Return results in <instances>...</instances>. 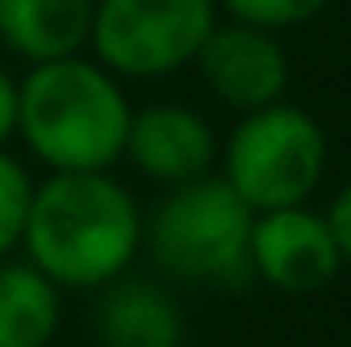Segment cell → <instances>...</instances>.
Segmentation results:
<instances>
[{
    "mask_svg": "<svg viewBox=\"0 0 351 347\" xmlns=\"http://www.w3.org/2000/svg\"><path fill=\"white\" fill-rule=\"evenodd\" d=\"M94 334L98 347H182L187 316L165 285L125 272L107 280L94 303Z\"/></svg>",
    "mask_w": 351,
    "mask_h": 347,
    "instance_id": "obj_9",
    "label": "cell"
},
{
    "mask_svg": "<svg viewBox=\"0 0 351 347\" xmlns=\"http://www.w3.org/2000/svg\"><path fill=\"white\" fill-rule=\"evenodd\" d=\"M218 23V0H94L89 45L129 80H160L191 67Z\"/></svg>",
    "mask_w": 351,
    "mask_h": 347,
    "instance_id": "obj_5",
    "label": "cell"
},
{
    "mask_svg": "<svg viewBox=\"0 0 351 347\" xmlns=\"http://www.w3.org/2000/svg\"><path fill=\"white\" fill-rule=\"evenodd\" d=\"M338 272H343L338 241L325 214H316L307 200L254 214L249 276L267 280L280 294H311V289H325Z\"/></svg>",
    "mask_w": 351,
    "mask_h": 347,
    "instance_id": "obj_6",
    "label": "cell"
},
{
    "mask_svg": "<svg viewBox=\"0 0 351 347\" xmlns=\"http://www.w3.org/2000/svg\"><path fill=\"white\" fill-rule=\"evenodd\" d=\"M62 325V289L32 259H0V347H49Z\"/></svg>",
    "mask_w": 351,
    "mask_h": 347,
    "instance_id": "obj_11",
    "label": "cell"
},
{
    "mask_svg": "<svg viewBox=\"0 0 351 347\" xmlns=\"http://www.w3.org/2000/svg\"><path fill=\"white\" fill-rule=\"evenodd\" d=\"M94 0H0V40L27 62H49L89 45Z\"/></svg>",
    "mask_w": 351,
    "mask_h": 347,
    "instance_id": "obj_10",
    "label": "cell"
},
{
    "mask_svg": "<svg viewBox=\"0 0 351 347\" xmlns=\"http://www.w3.org/2000/svg\"><path fill=\"white\" fill-rule=\"evenodd\" d=\"M14 125H18V80L0 67V147L14 139Z\"/></svg>",
    "mask_w": 351,
    "mask_h": 347,
    "instance_id": "obj_15",
    "label": "cell"
},
{
    "mask_svg": "<svg viewBox=\"0 0 351 347\" xmlns=\"http://www.w3.org/2000/svg\"><path fill=\"white\" fill-rule=\"evenodd\" d=\"M218 178L254 214L280 205H302L320 187L329 165V139L311 112L293 103H267L240 112L236 130L218 147Z\"/></svg>",
    "mask_w": 351,
    "mask_h": 347,
    "instance_id": "obj_4",
    "label": "cell"
},
{
    "mask_svg": "<svg viewBox=\"0 0 351 347\" xmlns=\"http://www.w3.org/2000/svg\"><path fill=\"white\" fill-rule=\"evenodd\" d=\"M143 254V209L112 169H49L32 187L23 259L58 289H103Z\"/></svg>",
    "mask_w": 351,
    "mask_h": 347,
    "instance_id": "obj_1",
    "label": "cell"
},
{
    "mask_svg": "<svg viewBox=\"0 0 351 347\" xmlns=\"http://www.w3.org/2000/svg\"><path fill=\"white\" fill-rule=\"evenodd\" d=\"M129 116L120 76L98 58L67 53L32 62L18 80L14 134L45 169H112L125 156Z\"/></svg>",
    "mask_w": 351,
    "mask_h": 347,
    "instance_id": "obj_2",
    "label": "cell"
},
{
    "mask_svg": "<svg viewBox=\"0 0 351 347\" xmlns=\"http://www.w3.org/2000/svg\"><path fill=\"white\" fill-rule=\"evenodd\" d=\"M254 209L218 174H200L160 196L143 218V250L169 280L187 285H240L249 280Z\"/></svg>",
    "mask_w": 351,
    "mask_h": 347,
    "instance_id": "obj_3",
    "label": "cell"
},
{
    "mask_svg": "<svg viewBox=\"0 0 351 347\" xmlns=\"http://www.w3.org/2000/svg\"><path fill=\"white\" fill-rule=\"evenodd\" d=\"M325 223H329V232H334V241H338L343 267H351V182L334 196V205L325 209Z\"/></svg>",
    "mask_w": 351,
    "mask_h": 347,
    "instance_id": "obj_14",
    "label": "cell"
},
{
    "mask_svg": "<svg viewBox=\"0 0 351 347\" xmlns=\"http://www.w3.org/2000/svg\"><path fill=\"white\" fill-rule=\"evenodd\" d=\"M32 174L23 160H14L0 147V259L14 254L23 245V223H27V205H32Z\"/></svg>",
    "mask_w": 351,
    "mask_h": 347,
    "instance_id": "obj_12",
    "label": "cell"
},
{
    "mask_svg": "<svg viewBox=\"0 0 351 347\" xmlns=\"http://www.w3.org/2000/svg\"><path fill=\"white\" fill-rule=\"evenodd\" d=\"M227 18L236 23H254L267 32H289V27L311 23L316 14H325L329 0H218Z\"/></svg>",
    "mask_w": 351,
    "mask_h": 347,
    "instance_id": "obj_13",
    "label": "cell"
},
{
    "mask_svg": "<svg viewBox=\"0 0 351 347\" xmlns=\"http://www.w3.org/2000/svg\"><path fill=\"white\" fill-rule=\"evenodd\" d=\"M143 178L160 187H178L200 174H214L218 160V134L205 121V112L187 103H152L129 116L125 156Z\"/></svg>",
    "mask_w": 351,
    "mask_h": 347,
    "instance_id": "obj_8",
    "label": "cell"
},
{
    "mask_svg": "<svg viewBox=\"0 0 351 347\" xmlns=\"http://www.w3.org/2000/svg\"><path fill=\"white\" fill-rule=\"evenodd\" d=\"M200 80L209 94L232 112H254V107L280 103L289 89V53L280 45V32H267L254 23H214L196 58Z\"/></svg>",
    "mask_w": 351,
    "mask_h": 347,
    "instance_id": "obj_7",
    "label": "cell"
}]
</instances>
